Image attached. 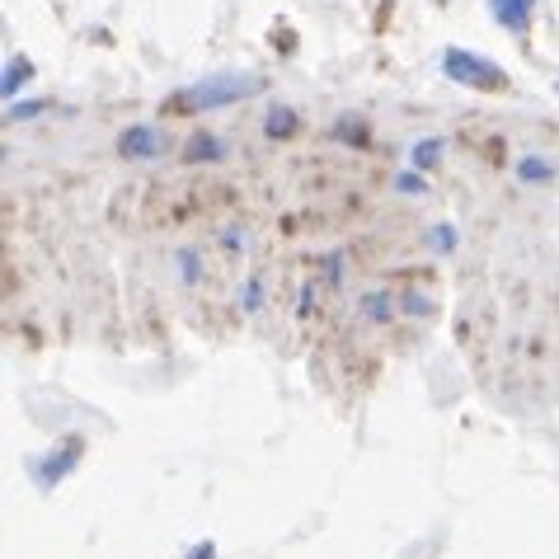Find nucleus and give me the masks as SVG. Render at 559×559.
<instances>
[{
	"label": "nucleus",
	"mask_w": 559,
	"mask_h": 559,
	"mask_svg": "<svg viewBox=\"0 0 559 559\" xmlns=\"http://www.w3.org/2000/svg\"><path fill=\"white\" fill-rule=\"evenodd\" d=\"M259 95V81L245 71H226V75H207V81H198L193 90H183V95L169 99V108H179V114H203V108H222V104H240Z\"/></svg>",
	"instance_id": "obj_1"
},
{
	"label": "nucleus",
	"mask_w": 559,
	"mask_h": 559,
	"mask_svg": "<svg viewBox=\"0 0 559 559\" xmlns=\"http://www.w3.org/2000/svg\"><path fill=\"white\" fill-rule=\"evenodd\" d=\"M442 71H447V81H456L465 90H503L508 85V75H503L499 61L475 57V52H465V48H447Z\"/></svg>",
	"instance_id": "obj_2"
},
{
	"label": "nucleus",
	"mask_w": 559,
	"mask_h": 559,
	"mask_svg": "<svg viewBox=\"0 0 559 559\" xmlns=\"http://www.w3.org/2000/svg\"><path fill=\"white\" fill-rule=\"evenodd\" d=\"M118 155H128V160H155V155H165V132L151 128V122H136L118 136Z\"/></svg>",
	"instance_id": "obj_3"
},
{
	"label": "nucleus",
	"mask_w": 559,
	"mask_h": 559,
	"mask_svg": "<svg viewBox=\"0 0 559 559\" xmlns=\"http://www.w3.org/2000/svg\"><path fill=\"white\" fill-rule=\"evenodd\" d=\"M493 5V20H499L508 34H526V24H532V5L536 0H489Z\"/></svg>",
	"instance_id": "obj_4"
},
{
	"label": "nucleus",
	"mask_w": 559,
	"mask_h": 559,
	"mask_svg": "<svg viewBox=\"0 0 559 559\" xmlns=\"http://www.w3.org/2000/svg\"><path fill=\"white\" fill-rule=\"evenodd\" d=\"M183 160H222V142H216L212 132H198V136H189V146H183Z\"/></svg>",
	"instance_id": "obj_5"
},
{
	"label": "nucleus",
	"mask_w": 559,
	"mask_h": 559,
	"mask_svg": "<svg viewBox=\"0 0 559 559\" xmlns=\"http://www.w3.org/2000/svg\"><path fill=\"white\" fill-rule=\"evenodd\" d=\"M28 75H34V61L10 57V61H5V81H0V90H5V95H20V85H28Z\"/></svg>",
	"instance_id": "obj_6"
},
{
	"label": "nucleus",
	"mask_w": 559,
	"mask_h": 559,
	"mask_svg": "<svg viewBox=\"0 0 559 559\" xmlns=\"http://www.w3.org/2000/svg\"><path fill=\"white\" fill-rule=\"evenodd\" d=\"M409 160H414V169H432L442 160V142H432V136H428V142H418Z\"/></svg>",
	"instance_id": "obj_7"
},
{
	"label": "nucleus",
	"mask_w": 559,
	"mask_h": 559,
	"mask_svg": "<svg viewBox=\"0 0 559 559\" xmlns=\"http://www.w3.org/2000/svg\"><path fill=\"white\" fill-rule=\"evenodd\" d=\"M292 128H297V114H292V108H273L269 122H263V132L269 136H287Z\"/></svg>",
	"instance_id": "obj_8"
},
{
	"label": "nucleus",
	"mask_w": 559,
	"mask_h": 559,
	"mask_svg": "<svg viewBox=\"0 0 559 559\" xmlns=\"http://www.w3.org/2000/svg\"><path fill=\"white\" fill-rule=\"evenodd\" d=\"M555 175V165H546V160H522L518 165V179H526V183H540V179H550Z\"/></svg>",
	"instance_id": "obj_9"
},
{
	"label": "nucleus",
	"mask_w": 559,
	"mask_h": 559,
	"mask_svg": "<svg viewBox=\"0 0 559 559\" xmlns=\"http://www.w3.org/2000/svg\"><path fill=\"white\" fill-rule=\"evenodd\" d=\"M43 108H48V104H38V99H34V104H14V108H10V122H24V118L43 114Z\"/></svg>",
	"instance_id": "obj_10"
},
{
	"label": "nucleus",
	"mask_w": 559,
	"mask_h": 559,
	"mask_svg": "<svg viewBox=\"0 0 559 559\" xmlns=\"http://www.w3.org/2000/svg\"><path fill=\"white\" fill-rule=\"evenodd\" d=\"M189 559H216V546H212V540H198Z\"/></svg>",
	"instance_id": "obj_11"
},
{
	"label": "nucleus",
	"mask_w": 559,
	"mask_h": 559,
	"mask_svg": "<svg viewBox=\"0 0 559 559\" xmlns=\"http://www.w3.org/2000/svg\"><path fill=\"white\" fill-rule=\"evenodd\" d=\"M259 301H263V287H259V283H250V287H245V306H250V310H254Z\"/></svg>",
	"instance_id": "obj_12"
}]
</instances>
